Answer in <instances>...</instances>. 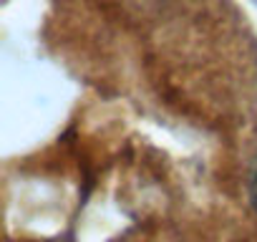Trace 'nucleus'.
<instances>
[{
	"label": "nucleus",
	"instance_id": "1",
	"mask_svg": "<svg viewBox=\"0 0 257 242\" xmlns=\"http://www.w3.org/2000/svg\"><path fill=\"white\" fill-rule=\"evenodd\" d=\"M249 202L257 209V157L252 162V172H249Z\"/></svg>",
	"mask_w": 257,
	"mask_h": 242
}]
</instances>
